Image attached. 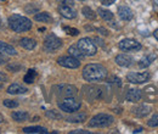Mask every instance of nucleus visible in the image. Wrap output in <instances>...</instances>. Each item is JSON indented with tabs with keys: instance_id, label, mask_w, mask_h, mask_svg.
<instances>
[{
	"instance_id": "nucleus-21",
	"label": "nucleus",
	"mask_w": 158,
	"mask_h": 134,
	"mask_svg": "<svg viewBox=\"0 0 158 134\" xmlns=\"http://www.w3.org/2000/svg\"><path fill=\"white\" fill-rule=\"evenodd\" d=\"M68 53H69L71 56L78 58V60H83V58H85V55L81 53V50L78 48V45H72V46H69V48H68Z\"/></svg>"
},
{
	"instance_id": "nucleus-28",
	"label": "nucleus",
	"mask_w": 158,
	"mask_h": 134,
	"mask_svg": "<svg viewBox=\"0 0 158 134\" xmlns=\"http://www.w3.org/2000/svg\"><path fill=\"white\" fill-rule=\"evenodd\" d=\"M35 77H37V72H35L34 70H28V72L26 73V76H24V78H23V80H24L27 84H32V83L34 82Z\"/></svg>"
},
{
	"instance_id": "nucleus-13",
	"label": "nucleus",
	"mask_w": 158,
	"mask_h": 134,
	"mask_svg": "<svg viewBox=\"0 0 158 134\" xmlns=\"http://www.w3.org/2000/svg\"><path fill=\"white\" fill-rule=\"evenodd\" d=\"M134 62V58L127 54H119L116 56V63L120 67H129Z\"/></svg>"
},
{
	"instance_id": "nucleus-11",
	"label": "nucleus",
	"mask_w": 158,
	"mask_h": 134,
	"mask_svg": "<svg viewBox=\"0 0 158 134\" xmlns=\"http://www.w3.org/2000/svg\"><path fill=\"white\" fill-rule=\"evenodd\" d=\"M84 95L90 101H94L102 96V90L99 87H84Z\"/></svg>"
},
{
	"instance_id": "nucleus-35",
	"label": "nucleus",
	"mask_w": 158,
	"mask_h": 134,
	"mask_svg": "<svg viewBox=\"0 0 158 134\" xmlns=\"http://www.w3.org/2000/svg\"><path fill=\"white\" fill-rule=\"evenodd\" d=\"M114 1H116V0H100V2H101L102 5H105V6H110V5L114 4Z\"/></svg>"
},
{
	"instance_id": "nucleus-24",
	"label": "nucleus",
	"mask_w": 158,
	"mask_h": 134,
	"mask_svg": "<svg viewBox=\"0 0 158 134\" xmlns=\"http://www.w3.org/2000/svg\"><path fill=\"white\" fill-rule=\"evenodd\" d=\"M133 112L138 117H145V116H147L151 112V107L147 106V105H141V106H139L138 109H135Z\"/></svg>"
},
{
	"instance_id": "nucleus-17",
	"label": "nucleus",
	"mask_w": 158,
	"mask_h": 134,
	"mask_svg": "<svg viewBox=\"0 0 158 134\" xmlns=\"http://www.w3.org/2000/svg\"><path fill=\"white\" fill-rule=\"evenodd\" d=\"M0 51H1L2 54L10 55V56L17 55L16 49H15L12 45H10V44H7V43H4V41H0Z\"/></svg>"
},
{
	"instance_id": "nucleus-12",
	"label": "nucleus",
	"mask_w": 158,
	"mask_h": 134,
	"mask_svg": "<svg viewBox=\"0 0 158 134\" xmlns=\"http://www.w3.org/2000/svg\"><path fill=\"white\" fill-rule=\"evenodd\" d=\"M59 12L62 17L67 19H73L77 17V11L69 5H60Z\"/></svg>"
},
{
	"instance_id": "nucleus-40",
	"label": "nucleus",
	"mask_w": 158,
	"mask_h": 134,
	"mask_svg": "<svg viewBox=\"0 0 158 134\" xmlns=\"http://www.w3.org/2000/svg\"><path fill=\"white\" fill-rule=\"evenodd\" d=\"M153 37H155V38L158 40V29H156V31L153 32Z\"/></svg>"
},
{
	"instance_id": "nucleus-36",
	"label": "nucleus",
	"mask_w": 158,
	"mask_h": 134,
	"mask_svg": "<svg viewBox=\"0 0 158 134\" xmlns=\"http://www.w3.org/2000/svg\"><path fill=\"white\" fill-rule=\"evenodd\" d=\"M5 80H7V76L4 72H0V82H5Z\"/></svg>"
},
{
	"instance_id": "nucleus-41",
	"label": "nucleus",
	"mask_w": 158,
	"mask_h": 134,
	"mask_svg": "<svg viewBox=\"0 0 158 134\" xmlns=\"http://www.w3.org/2000/svg\"><path fill=\"white\" fill-rule=\"evenodd\" d=\"M142 131H143L142 128H138V129H135V131H134V133H141Z\"/></svg>"
},
{
	"instance_id": "nucleus-3",
	"label": "nucleus",
	"mask_w": 158,
	"mask_h": 134,
	"mask_svg": "<svg viewBox=\"0 0 158 134\" xmlns=\"http://www.w3.org/2000/svg\"><path fill=\"white\" fill-rule=\"evenodd\" d=\"M113 121H114V118L108 114H98L89 121V127H93V128L108 127L113 123Z\"/></svg>"
},
{
	"instance_id": "nucleus-42",
	"label": "nucleus",
	"mask_w": 158,
	"mask_h": 134,
	"mask_svg": "<svg viewBox=\"0 0 158 134\" xmlns=\"http://www.w3.org/2000/svg\"><path fill=\"white\" fill-rule=\"evenodd\" d=\"M2 121H4V118H2V116L0 115V123H1V122H2Z\"/></svg>"
},
{
	"instance_id": "nucleus-2",
	"label": "nucleus",
	"mask_w": 158,
	"mask_h": 134,
	"mask_svg": "<svg viewBox=\"0 0 158 134\" xmlns=\"http://www.w3.org/2000/svg\"><path fill=\"white\" fill-rule=\"evenodd\" d=\"M9 27L17 33H22V32H27L32 28V21L22 15H12L9 17Z\"/></svg>"
},
{
	"instance_id": "nucleus-6",
	"label": "nucleus",
	"mask_w": 158,
	"mask_h": 134,
	"mask_svg": "<svg viewBox=\"0 0 158 134\" xmlns=\"http://www.w3.org/2000/svg\"><path fill=\"white\" fill-rule=\"evenodd\" d=\"M77 88L74 85L71 84H59L54 87V93L55 95L62 96V97H69V96H74L77 94Z\"/></svg>"
},
{
	"instance_id": "nucleus-26",
	"label": "nucleus",
	"mask_w": 158,
	"mask_h": 134,
	"mask_svg": "<svg viewBox=\"0 0 158 134\" xmlns=\"http://www.w3.org/2000/svg\"><path fill=\"white\" fill-rule=\"evenodd\" d=\"M98 14L100 15V17H101L102 19H105V21H112V19H113V14H112L110 10H106V9L99 7Z\"/></svg>"
},
{
	"instance_id": "nucleus-20",
	"label": "nucleus",
	"mask_w": 158,
	"mask_h": 134,
	"mask_svg": "<svg viewBox=\"0 0 158 134\" xmlns=\"http://www.w3.org/2000/svg\"><path fill=\"white\" fill-rule=\"evenodd\" d=\"M20 45L23 49H27V50H33L37 45V41L32 38H22L20 40Z\"/></svg>"
},
{
	"instance_id": "nucleus-7",
	"label": "nucleus",
	"mask_w": 158,
	"mask_h": 134,
	"mask_svg": "<svg viewBox=\"0 0 158 134\" xmlns=\"http://www.w3.org/2000/svg\"><path fill=\"white\" fill-rule=\"evenodd\" d=\"M61 45H62V40L57 36H55L54 33L48 34L45 40H44V48L46 51H50V53L60 49Z\"/></svg>"
},
{
	"instance_id": "nucleus-25",
	"label": "nucleus",
	"mask_w": 158,
	"mask_h": 134,
	"mask_svg": "<svg viewBox=\"0 0 158 134\" xmlns=\"http://www.w3.org/2000/svg\"><path fill=\"white\" fill-rule=\"evenodd\" d=\"M34 19L38 21V22H44V23H48V22H51L52 17L50 16L49 12H39L34 16Z\"/></svg>"
},
{
	"instance_id": "nucleus-45",
	"label": "nucleus",
	"mask_w": 158,
	"mask_h": 134,
	"mask_svg": "<svg viewBox=\"0 0 158 134\" xmlns=\"http://www.w3.org/2000/svg\"><path fill=\"white\" fill-rule=\"evenodd\" d=\"M2 1H5V0H2Z\"/></svg>"
},
{
	"instance_id": "nucleus-18",
	"label": "nucleus",
	"mask_w": 158,
	"mask_h": 134,
	"mask_svg": "<svg viewBox=\"0 0 158 134\" xmlns=\"http://www.w3.org/2000/svg\"><path fill=\"white\" fill-rule=\"evenodd\" d=\"M156 55L155 54H148V55H146V56H143V58H141L140 61H139V67H141V68H146V67H148V66H151V63L156 60Z\"/></svg>"
},
{
	"instance_id": "nucleus-27",
	"label": "nucleus",
	"mask_w": 158,
	"mask_h": 134,
	"mask_svg": "<svg viewBox=\"0 0 158 134\" xmlns=\"http://www.w3.org/2000/svg\"><path fill=\"white\" fill-rule=\"evenodd\" d=\"M81 14L84 15V17H86L88 19H96V14L89 7V6H84L81 9Z\"/></svg>"
},
{
	"instance_id": "nucleus-32",
	"label": "nucleus",
	"mask_w": 158,
	"mask_h": 134,
	"mask_svg": "<svg viewBox=\"0 0 158 134\" xmlns=\"http://www.w3.org/2000/svg\"><path fill=\"white\" fill-rule=\"evenodd\" d=\"M21 65H19V63H10V65H7V71H11V72H19L21 70Z\"/></svg>"
},
{
	"instance_id": "nucleus-15",
	"label": "nucleus",
	"mask_w": 158,
	"mask_h": 134,
	"mask_svg": "<svg viewBox=\"0 0 158 134\" xmlns=\"http://www.w3.org/2000/svg\"><path fill=\"white\" fill-rule=\"evenodd\" d=\"M28 92V89L26 87H23L20 83H14L11 85H9L7 88V93L11 95H17V94H26Z\"/></svg>"
},
{
	"instance_id": "nucleus-9",
	"label": "nucleus",
	"mask_w": 158,
	"mask_h": 134,
	"mask_svg": "<svg viewBox=\"0 0 158 134\" xmlns=\"http://www.w3.org/2000/svg\"><path fill=\"white\" fill-rule=\"evenodd\" d=\"M151 75L148 72H130L127 75V79L133 84H142L145 82H148Z\"/></svg>"
},
{
	"instance_id": "nucleus-44",
	"label": "nucleus",
	"mask_w": 158,
	"mask_h": 134,
	"mask_svg": "<svg viewBox=\"0 0 158 134\" xmlns=\"http://www.w3.org/2000/svg\"><path fill=\"white\" fill-rule=\"evenodd\" d=\"M1 88H2V87H1V85H0V89H1Z\"/></svg>"
},
{
	"instance_id": "nucleus-10",
	"label": "nucleus",
	"mask_w": 158,
	"mask_h": 134,
	"mask_svg": "<svg viewBox=\"0 0 158 134\" xmlns=\"http://www.w3.org/2000/svg\"><path fill=\"white\" fill-rule=\"evenodd\" d=\"M80 60L73 58V56H61L57 58V63L62 67H66V68H78L80 66Z\"/></svg>"
},
{
	"instance_id": "nucleus-5",
	"label": "nucleus",
	"mask_w": 158,
	"mask_h": 134,
	"mask_svg": "<svg viewBox=\"0 0 158 134\" xmlns=\"http://www.w3.org/2000/svg\"><path fill=\"white\" fill-rule=\"evenodd\" d=\"M78 48L81 50V53L85 56H94L98 53V48L96 44L94 43V40L90 38H81L78 41Z\"/></svg>"
},
{
	"instance_id": "nucleus-14",
	"label": "nucleus",
	"mask_w": 158,
	"mask_h": 134,
	"mask_svg": "<svg viewBox=\"0 0 158 134\" xmlns=\"http://www.w3.org/2000/svg\"><path fill=\"white\" fill-rule=\"evenodd\" d=\"M142 97V90L140 89H129L125 94V100L130 102H138Z\"/></svg>"
},
{
	"instance_id": "nucleus-4",
	"label": "nucleus",
	"mask_w": 158,
	"mask_h": 134,
	"mask_svg": "<svg viewBox=\"0 0 158 134\" xmlns=\"http://www.w3.org/2000/svg\"><path fill=\"white\" fill-rule=\"evenodd\" d=\"M81 106V102L74 99L73 96H69V97H63L62 101L59 102V107L64 111V112H68V114H73L76 111H78Z\"/></svg>"
},
{
	"instance_id": "nucleus-1",
	"label": "nucleus",
	"mask_w": 158,
	"mask_h": 134,
	"mask_svg": "<svg viewBox=\"0 0 158 134\" xmlns=\"http://www.w3.org/2000/svg\"><path fill=\"white\" fill-rule=\"evenodd\" d=\"M107 70L100 63H88L83 68V78L86 82H101L107 77Z\"/></svg>"
},
{
	"instance_id": "nucleus-23",
	"label": "nucleus",
	"mask_w": 158,
	"mask_h": 134,
	"mask_svg": "<svg viewBox=\"0 0 158 134\" xmlns=\"http://www.w3.org/2000/svg\"><path fill=\"white\" fill-rule=\"evenodd\" d=\"M11 117L14 118V121H16V122H24V121H27L28 119V112H26V111H15V112H12V115Z\"/></svg>"
},
{
	"instance_id": "nucleus-43",
	"label": "nucleus",
	"mask_w": 158,
	"mask_h": 134,
	"mask_svg": "<svg viewBox=\"0 0 158 134\" xmlns=\"http://www.w3.org/2000/svg\"><path fill=\"white\" fill-rule=\"evenodd\" d=\"M79 1H85V0H79Z\"/></svg>"
},
{
	"instance_id": "nucleus-34",
	"label": "nucleus",
	"mask_w": 158,
	"mask_h": 134,
	"mask_svg": "<svg viewBox=\"0 0 158 134\" xmlns=\"http://www.w3.org/2000/svg\"><path fill=\"white\" fill-rule=\"evenodd\" d=\"M69 134H90V132L89 131H84V129H76V131L69 132Z\"/></svg>"
},
{
	"instance_id": "nucleus-19",
	"label": "nucleus",
	"mask_w": 158,
	"mask_h": 134,
	"mask_svg": "<svg viewBox=\"0 0 158 134\" xmlns=\"http://www.w3.org/2000/svg\"><path fill=\"white\" fill-rule=\"evenodd\" d=\"M85 119H86V114H84V112H78V114L66 117V121H68L71 123H80V122H84Z\"/></svg>"
},
{
	"instance_id": "nucleus-37",
	"label": "nucleus",
	"mask_w": 158,
	"mask_h": 134,
	"mask_svg": "<svg viewBox=\"0 0 158 134\" xmlns=\"http://www.w3.org/2000/svg\"><path fill=\"white\" fill-rule=\"evenodd\" d=\"M98 31L101 32V34H102V36H108V31H107V29H105V28H99Z\"/></svg>"
},
{
	"instance_id": "nucleus-16",
	"label": "nucleus",
	"mask_w": 158,
	"mask_h": 134,
	"mask_svg": "<svg viewBox=\"0 0 158 134\" xmlns=\"http://www.w3.org/2000/svg\"><path fill=\"white\" fill-rule=\"evenodd\" d=\"M118 15L120 19H123V21H130L134 16L133 10L128 6H120L118 9Z\"/></svg>"
},
{
	"instance_id": "nucleus-39",
	"label": "nucleus",
	"mask_w": 158,
	"mask_h": 134,
	"mask_svg": "<svg viewBox=\"0 0 158 134\" xmlns=\"http://www.w3.org/2000/svg\"><path fill=\"white\" fill-rule=\"evenodd\" d=\"M6 61V58L4 56V54H0V65L2 63V62H5Z\"/></svg>"
},
{
	"instance_id": "nucleus-22",
	"label": "nucleus",
	"mask_w": 158,
	"mask_h": 134,
	"mask_svg": "<svg viewBox=\"0 0 158 134\" xmlns=\"http://www.w3.org/2000/svg\"><path fill=\"white\" fill-rule=\"evenodd\" d=\"M23 133H33V134H46L48 129L44 127L34 126V127H26L23 128Z\"/></svg>"
},
{
	"instance_id": "nucleus-30",
	"label": "nucleus",
	"mask_w": 158,
	"mask_h": 134,
	"mask_svg": "<svg viewBox=\"0 0 158 134\" xmlns=\"http://www.w3.org/2000/svg\"><path fill=\"white\" fill-rule=\"evenodd\" d=\"M147 124H148V127H152V128L158 127V114L152 116V117L147 121Z\"/></svg>"
},
{
	"instance_id": "nucleus-31",
	"label": "nucleus",
	"mask_w": 158,
	"mask_h": 134,
	"mask_svg": "<svg viewBox=\"0 0 158 134\" xmlns=\"http://www.w3.org/2000/svg\"><path fill=\"white\" fill-rule=\"evenodd\" d=\"M2 104H4V106L10 107V109H14V107H17L19 106V102L16 100H4Z\"/></svg>"
},
{
	"instance_id": "nucleus-29",
	"label": "nucleus",
	"mask_w": 158,
	"mask_h": 134,
	"mask_svg": "<svg viewBox=\"0 0 158 134\" xmlns=\"http://www.w3.org/2000/svg\"><path fill=\"white\" fill-rule=\"evenodd\" d=\"M45 115H46V117H49L51 119H61L62 118V115L59 114L57 111H55V110H49V111L45 112Z\"/></svg>"
},
{
	"instance_id": "nucleus-38",
	"label": "nucleus",
	"mask_w": 158,
	"mask_h": 134,
	"mask_svg": "<svg viewBox=\"0 0 158 134\" xmlns=\"http://www.w3.org/2000/svg\"><path fill=\"white\" fill-rule=\"evenodd\" d=\"M94 41H96V43H98L99 45H101V46H103V45H105V44H103V41H102L100 38H95L94 39Z\"/></svg>"
},
{
	"instance_id": "nucleus-33",
	"label": "nucleus",
	"mask_w": 158,
	"mask_h": 134,
	"mask_svg": "<svg viewBox=\"0 0 158 134\" xmlns=\"http://www.w3.org/2000/svg\"><path fill=\"white\" fill-rule=\"evenodd\" d=\"M63 29L69 34V36H73V37H76V36H78L79 34V31L78 29H76V28H71V27H63Z\"/></svg>"
},
{
	"instance_id": "nucleus-8",
	"label": "nucleus",
	"mask_w": 158,
	"mask_h": 134,
	"mask_svg": "<svg viewBox=\"0 0 158 134\" xmlns=\"http://www.w3.org/2000/svg\"><path fill=\"white\" fill-rule=\"evenodd\" d=\"M118 46L120 50H124V51H138V50L141 49V44L139 43L138 40L130 38H125L123 40H120Z\"/></svg>"
}]
</instances>
